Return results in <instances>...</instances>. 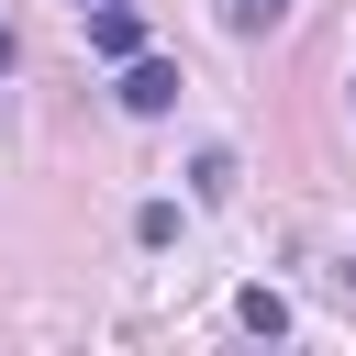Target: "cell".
I'll use <instances>...</instances> for the list:
<instances>
[{
	"label": "cell",
	"mask_w": 356,
	"mask_h": 356,
	"mask_svg": "<svg viewBox=\"0 0 356 356\" xmlns=\"http://www.w3.org/2000/svg\"><path fill=\"white\" fill-rule=\"evenodd\" d=\"M89 56L134 67V56H145V11H134V0H89Z\"/></svg>",
	"instance_id": "obj_1"
},
{
	"label": "cell",
	"mask_w": 356,
	"mask_h": 356,
	"mask_svg": "<svg viewBox=\"0 0 356 356\" xmlns=\"http://www.w3.org/2000/svg\"><path fill=\"white\" fill-rule=\"evenodd\" d=\"M111 100H122V111H134V122H156V111H178V67H167V56H134V67H122V89H111Z\"/></svg>",
	"instance_id": "obj_2"
},
{
	"label": "cell",
	"mask_w": 356,
	"mask_h": 356,
	"mask_svg": "<svg viewBox=\"0 0 356 356\" xmlns=\"http://www.w3.org/2000/svg\"><path fill=\"white\" fill-rule=\"evenodd\" d=\"M189 189H200V200H234V156L200 145V156H189Z\"/></svg>",
	"instance_id": "obj_3"
},
{
	"label": "cell",
	"mask_w": 356,
	"mask_h": 356,
	"mask_svg": "<svg viewBox=\"0 0 356 356\" xmlns=\"http://www.w3.org/2000/svg\"><path fill=\"white\" fill-rule=\"evenodd\" d=\"M234 323H245V334H289V300H278V289H245Z\"/></svg>",
	"instance_id": "obj_4"
},
{
	"label": "cell",
	"mask_w": 356,
	"mask_h": 356,
	"mask_svg": "<svg viewBox=\"0 0 356 356\" xmlns=\"http://www.w3.org/2000/svg\"><path fill=\"white\" fill-rule=\"evenodd\" d=\"M278 11H289V0H222V22H234V33H267Z\"/></svg>",
	"instance_id": "obj_5"
},
{
	"label": "cell",
	"mask_w": 356,
	"mask_h": 356,
	"mask_svg": "<svg viewBox=\"0 0 356 356\" xmlns=\"http://www.w3.org/2000/svg\"><path fill=\"white\" fill-rule=\"evenodd\" d=\"M11 56H22V44H11V22H0V78H11Z\"/></svg>",
	"instance_id": "obj_6"
},
{
	"label": "cell",
	"mask_w": 356,
	"mask_h": 356,
	"mask_svg": "<svg viewBox=\"0 0 356 356\" xmlns=\"http://www.w3.org/2000/svg\"><path fill=\"white\" fill-rule=\"evenodd\" d=\"M78 11H89V0H78Z\"/></svg>",
	"instance_id": "obj_7"
},
{
	"label": "cell",
	"mask_w": 356,
	"mask_h": 356,
	"mask_svg": "<svg viewBox=\"0 0 356 356\" xmlns=\"http://www.w3.org/2000/svg\"><path fill=\"white\" fill-rule=\"evenodd\" d=\"M345 89H356V78H345Z\"/></svg>",
	"instance_id": "obj_8"
}]
</instances>
